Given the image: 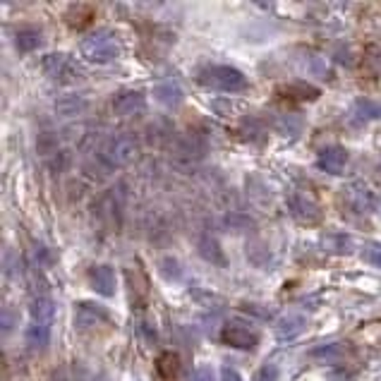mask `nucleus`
<instances>
[{
  "mask_svg": "<svg viewBox=\"0 0 381 381\" xmlns=\"http://www.w3.org/2000/svg\"><path fill=\"white\" fill-rule=\"evenodd\" d=\"M101 324H108L106 309L91 302H77V307H75V326L79 331H91Z\"/></svg>",
  "mask_w": 381,
  "mask_h": 381,
  "instance_id": "1a4fd4ad",
  "label": "nucleus"
},
{
  "mask_svg": "<svg viewBox=\"0 0 381 381\" xmlns=\"http://www.w3.org/2000/svg\"><path fill=\"white\" fill-rule=\"evenodd\" d=\"M154 99L159 101V103H163L166 108H176V106H180V103H182L185 94H182V89H180V84H178V81L166 79V81H161V84H156Z\"/></svg>",
  "mask_w": 381,
  "mask_h": 381,
  "instance_id": "4468645a",
  "label": "nucleus"
},
{
  "mask_svg": "<svg viewBox=\"0 0 381 381\" xmlns=\"http://www.w3.org/2000/svg\"><path fill=\"white\" fill-rule=\"evenodd\" d=\"M84 108H86V103H84V99H79L77 94L61 96V99L56 101V111L63 113V116H79Z\"/></svg>",
  "mask_w": 381,
  "mask_h": 381,
  "instance_id": "aec40b11",
  "label": "nucleus"
},
{
  "mask_svg": "<svg viewBox=\"0 0 381 381\" xmlns=\"http://www.w3.org/2000/svg\"><path fill=\"white\" fill-rule=\"evenodd\" d=\"M29 314L36 324H48L51 326L53 317H56V304L48 295H36L29 304Z\"/></svg>",
  "mask_w": 381,
  "mask_h": 381,
  "instance_id": "2eb2a0df",
  "label": "nucleus"
},
{
  "mask_svg": "<svg viewBox=\"0 0 381 381\" xmlns=\"http://www.w3.org/2000/svg\"><path fill=\"white\" fill-rule=\"evenodd\" d=\"M348 355H350V345H348V343H341V341L321 343V345H317V348H312V350H309V360L321 362V364L343 362Z\"/></svg>",
  "mask_w": 381,
  "mask_h": 381,
  "instance_id": "9d476101",
  "label": "nucleus"
},
{
  "mask_svg": "<svg viewBox=\"0 0 381 381\" xmlns=\"http://www.w3.org/2000/svg\"><path fill=\"white\" fill-rule=\"evenodd\" d=\"M15 46H17L20 53H31L41 46V31L34 29V26H24L15 34Z\"/></svg>",
  "mask_w": 381,
  "mask_h": 381,
  "instance_id": "6ab92c4d",
  "label": "nucleus"
},
{
  "mask_svg": "<svg viewBox=\"0 0 381 381\" xmlns=\"http://www.w3.org/2000/svg\"><path fill=\"white\" fill-rule=\"evenodd\" d=\"M317 163L321 171L331 173V176H341L343 168L348 166V151L343 146H326V149H321Z\"/></svg>",
  "mask_w": 381,
  "mask_h": 381,
  "instance_id": "9b49d317",
  "label": "nucleus"
},
{
  "mask_svg": "<svg viewBox=\"0 0 381 381\" xmlns=\"http://www.w3.org/2000/svg\"><path fill=\"white\" fill-rule=\"evenodd\" d=\"M197 249H199V257L204 259V261H209V264L219 266V269L228 266V257H226V252H223L221 242L216 240V238L201 235L199 242H197Z\"/></svg>",
  "mask_w": 381,
  "mask_h": 381,
  "instance_id": "f8f14e48",
  "label": "nucleus"
},
{
  "mask_svg": "<svg viewBox=\"0 0 381 381\" xmlns=\"http://www.w3.org/2000/svg\"><path fill=\"white\" fill-rule=\"evenodd\" d=\"M300 331H302V319H297V317L283 319L281 324H276V339H279V341L295 339Z\"/></svg>",
  "mask_w": 381,
  "mask_h": 381,
  "instance_id": "4be33fe9",
  "label": "nucleus"
},
{
  "mask_svg": "<svg viewBox=\"0 0 381 381\" xmlns=\"http://www.w3.org/2000/svg\"><path fill=\"white\" fill-rule=\"evenodd\" d=\"M199 81L216 91H226V94H240V91L249 89V79L231 65H211V68L201 70Z\"/></svg>",
  "mask_w": 381,
  "mask_h": 381,
  "instance_id": "f03ea898",
  "label": "nucleus"
},
{
  "mask_svg": "<svg viewBox=\"0 0 381 381\" xmlns=\"http://www.w3.org/2000/svg\"><path fill=\"white\" fill-rule=\"evenodd\" d=\"M24 341H26V345H29L31 350H43V348L51 343V326L31 321V324L26 326V331H24Z\"/></svg>",
  "mask_w": 381,
  "mask_h": 381,
  "instance_id": "f3484780",
  "label": "nucleus"
},
{
  "mask_svg": "<svg viewBox=\"0 0 381 381\" xmlns=\"http://www.w3.org/2000/svg\"><path fill=\"white\" fill-rule=\"evenodd\" d=\"M13 319H17V317H13V312H10V309L5 307L3 309V331H5V334H8L10 326H13Z\"/></svg>",
  "mask_w": 381,
  "mask_h": 381,
  "instance_id": "cd10ccee",
  "label": "nucleus"
},
{
  "mask_svg": "<svg viewBox=\"0 0 381 381\" xmlns=\"http://www.w3.org/2000/svg\"><path fill=\"white\" fill-rule=\"evenodd\" d=\"M257 381H279V369H276V364H266V367H261L259 374H257Z\"/></svg>",
  "mask_w": 381,
  "mask_h": 381,
  "instance_id": "393cba45",
  "label": "nucleus"
},
{
  "mask_svg": "<svg viewBox=\"0 0 381 381\" xmlns=\"http://www.w3.org/2000/svg\"><path fill=\"white\" fill-rule=\"evenodd\" d=\"M79 51L86 61L94 65L113 63L118 56H120V46H118V41L113 39L108 31H94V34L84 36L79 43Z\"/></svg>",
  "mask_w": 381,
  "mask_h": 381,
  "instance_id": "20e7f679",
  "label": "nucleus"
},
{
  "mask_svg": "<svg viewBox=\"0 0 381 381\" xmlns=\"http://www.w3.org/2000/svg\"><path fill=\"white\" fill-rule=\"evenodd\" d=\"M226 226L235 233H242V231H252L254 228V221L247 219V216H238V214H231L226 216Z\"/></svg>",
  "mask_w": 381,
  "mask_h": 381,
  "instance_id": "5701e85b",
  "label": "nucleus"
},
{
  "mask_svg": "<svg viewBox=\"0 0 381 381\" xmlns=\"http://www.w3.org/2000/svg\"><path fill=\"white\" fill-rule=\"evenodd\" d=\"M134 154H137V141H134L130 134H111L103 144L96 149V163H99V168L103 173L113 171V168H120L125 163H130L134 159Z\"/></svg>",
  "mask_w": 381,
  "mask_h": 381,
  "instance_id": "f257e3e1",
  "label": "nucleus"
},
{
  "mask_svg": "<svg viewBox=\"0 0 381 381\" xmlns=\"http://www.w3.org/2000/svg\"><path fill=\"white\" fill-rule=\"evenodd\" d=\"M362 259L367 261L369 266H377V269H381V244H377V242L364 244V249H362Z\"/></svg>",
  "mask_w": 381,
  "mask_h": 381,
  "instance_id": "b1692460",
  "label": "nucleus"
},
{
  "mask_svg": "<svg viewBox=\"0 0 381 381\" xmlns=\"http://www.w3.org/2000/svg\"><path fill=\"white\" fill-rule=\"evenodd\" d=\"M89 283L99 295L103 297H113L116 295V288H118V276L116 269L108 264H96L89 269Z\"/></svg>",
  "mask_w": 381,
  "mask_h": 381,
  "instance_id": "6e6552de",
  "label": "nucleus"
},
{
  "mask_svg": "<svg viewBox=\"0 0 381 381\" xmlns=\"http://www.w3.org/2000/svg\"><path fill=\"white\" fill-rule=\"evenodd\" d=\"M41 70L48 79L58 81V84H75L84 77L81 65L68 53H48L41 61Z\"/></svg>",
  "mask_w": 381,
  "mask_h": 381,
  "instance_id": "7ed1b4c3",
  "label": "nucleus"
},
{
  "mask_svg": "<svg viewBox=\"0 0 381 381\" xmlns=\"http://www.w3.org/2000/svg\"><path fill=\"white\" fill-rule=\"evenodd\" d=\"M290 216L295 219L297 223H302V226H319L321 223V209L319 204H314L309 197H302V194H295V197H290Z\"/></svg>",
  "mask_w": 381,
  "mask_h": 381,
  "instance_id": "0eeeda50",
  "label": "nucleus"
},
{
  "mask_svg": "<svg viewBox=\"0 0 381 381\" xmlns=\"http://www.w3.org/2000/svg\"><path fill=\"white\" fill-rule=\"evenodd\" d=\"M154 369H156V374H159L161 381H178V377H180V369H182L180 357H178L176 352H171V350L161 352V355L156 357V362H154Z\"/></svg>",
  "mask_w": 381,
  "mask_h": 381,
  "instance_id": "ddd939ff",
  "label": "nucleus"
},
{
  "mask_svg": "<svg viewBox=\"0 0 381 381\" xmlns=\"http://www.w3.org/2000/svg\"><path fill=\"white\" fill-rule=\"evenodd\" d=\"M65 20H68V24L72 26V29H86V26L94 22V8L91 5H84V3H77L72 5V8L68 10V15H65Z\"/></svg>",
  "mask_w": 381,
  "mask_h": 381,
  "instance_id": "a211bd4d",
  "label": "nucleus"
},
{
  "mask_svg": "<svg viewBox=\"0 0 381 381\" xmlns=\"http://www.w3.org/2000/svg\"><path fill=\"white\" fill-rule=\"evenodd\" d=\"M187 381H214V374H211L209 367H199V369H194V372L189 374Z\"/></svg>",
  "mask_w": 381,
  "mask_h": 381,
  "instance_id": "a878e982",
  "label": "nucleus"
},
{
  "mask_svg": "<svg viewBox=\"0 0 381 381\" xmlns=\"http://www.w3.org/2000/svg\"><path fill=\"white\" fill-rule=\"evenodd\" d=\"M355 116L360 118V120H381V103L369 101V99L355 101Z\"/></svg>",
  "mask_w": 381,
  "mask_h": 381,
  "instance_id": "412c9836",
  "label": "nucleus"
},
{
  "mask_svg": "<svg viewBox=\"0 0 381 381\" xmlns=\"http://www.w3.org/2000/svg\"><path fill=\"white\" fill-rule=\"evenodd\" d=\"M221 381H242V377L233 367H221Z\"/></svg>",
  "mask_w": 381,
  "mask_h": 381,
  "instance_id": "bb28decb",
  "label": "nucleus"
},
{
  "mask_svg": "<svg viewBox=\"0 0 381 381\" xmlns=\"http://www.w3.org/2000/svg\"><path fill=\"white\" fill-rule=\"evenodd\" d=\"M146 108L144 94L137 89H120L111 96V111L116 116H137Z\"/></svg>",
  "mask_w": 381,
  "mask_h": 381,
  "instance_id": "423d86ee",
  "label": "nucleus"
},
{
  "mask_svg": "<svg viewBox=\"0 0 381 381\" xmlns=\"http://www.w3.org/2000/svg\"><path fill=\"white\" fill-rule=\"evenodd\" d=\"M221 341L231 348H238V350H252V348H257V343H259V331L254 329L249 321L231 319L223 324Z\"/></svg>",
  "mask_w": 381,
  "mask_h": 381,
  "instance_id": "39448f33",
  "label": "nucleus"
},
{
  "mask_svg": "<svg viewBox=\"0 0 381 381\" xmlns=\"http://www.w3.org/2000/svg\"><path fill=\"white\" fill-rule=\"evenodd\" d=\"M120 209H123V197H120V187H116L113 192H108L106 197L101 199L99 204V214L106 219L108 223H116L120 221Z\"/></svg>",
  "mask_w": 381,
  "mask_h": 381,
  "instance_id": "dca6fc26",
  "label": "nucleus"
}]
</instances>
